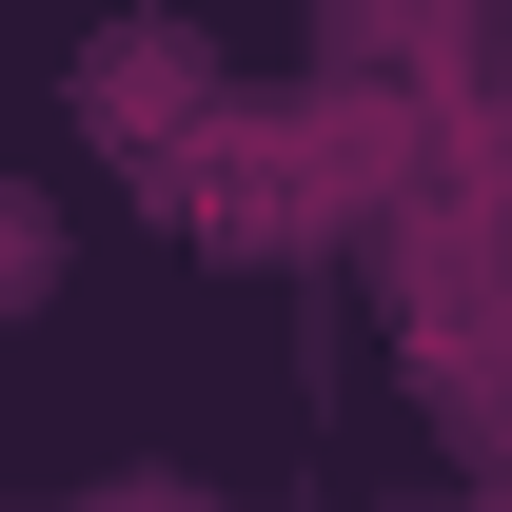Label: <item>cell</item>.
Wrapping results in <instances>:
<instances>
[{"mask_svg": "<svg viewBox=\"0 0 512 512\" xmlns=\"http://www.w3.org/2000/svg\"><path fill=\"white\" fill-rule=\"evenodd\" d=\"M79 99H99V119H178V99H197V40H119V60H79Z\"/></svg>", "mask_w": 512, "mask_h": 512, "instance_id": "6da1fadb", "label": "cell"}, {"mask_svg": "<svg viewBox=\"0 0 512 512\" xmlns=\"http://www.w3.org/2000/svg\"><path fill=\"white\" fill-rule=\"evenodd\" d=\"M40 296H60V197L0 178V316H40Z\"/></svg>", "mask_w": 512, "mask_h": 512, "instance_id": "7a4b0ae2", "label": "cell"}, {"mask_svg": "<svg viewBox=\"0 0 512 512\" xmlns=\"http://www.w3.org/2000/svg\"><path fill=\"white\" fill-rule=\"evenodd\" d=\"M79 512H217V493H178V473H99Z\"/></svg>", "mask_w": 512, "mask_h": 512, "instance_id": "3957f363", "label": "cell"}]
</instances>
